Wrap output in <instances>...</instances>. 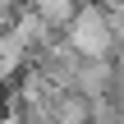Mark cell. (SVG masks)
I'll return each instance as SVG.
<instances>
[{
    "label": "cell",
    "instance_id": "cell-1",
    "mask_svg": "<svg viewBox=\"0 0 124 124\" xmlns=\"http://www.w3.org/2000/svg\"><path fill=\"white\" fill-rule=\"evenodd\" d=\"M106 41H110L106 14H101V9H83V14H78V28H74V46H78L83 55H101Z\"/></svg>",
    "mask_w": 124,
    "mask_h": 124
},
{
    "label": "cell",
    "instance_id": "cell-2",
    "mask_svg": "<svg viewBox=\"0 0 124 124\" xmlns=\"http://www.w3.org/2000/svg\"><path fill=\"white\" fill-rule=\"evenodd\" d=\"M41 5V18H64L69 14V0H37Z\"/></svg>",
    "mask_w": 124,
    "mask_h": 124
}]
</instances>
